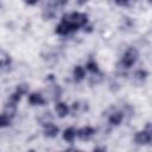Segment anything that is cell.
Returning a JSON list of instances; mask_svg holds the SVG:
<instances>
[{"mask_svg":"<svg viewBox=\"0 0 152 152\" xmlns=\"http://www.w3.org/2000/svg\"><path fill=\"white\" fill-rule=\"evenodd\" d=\"M15 110H17V108H15V103H13V102L10 101V102L5 106L4 114H6L8 118H13L14 114H15Z\"/></svg>","mask_w":152,"mask_h":152,"instance_id":"30bf717a","label":"cell"},{"mask_svg":"<svg viewBox=\"0 0 152 152\" xmlns=\"http://www.w3.org/2000/svg\"><path fill=\"white\" fill-rule=\"evenodd\" d=\"M75 137H76V131H75L72 127L66 128V129L64 131V133H63L64 140H66V141H69V142H71V141L75 139Z\"/></svg>","mask_w":152,"mask_h":152,"instance_id":"7c38bea8","label":"cell"},{"mask_svg":"<svg viewBox=\"0 0 152 152\" xmlns=\"http://www.w3.org/2000/svg\"><path fill=\"white\" fill-rule=\"evenodd\" d=\"M84 75H86V72H84V69L82 66H80V65L75 66V69H74V78H75V81H77V82L82 81L84 78Z\"/></svg>","mask_w":152,"mask_h":152,"instance_id":"8fae6325","label":"cell"},{"mask_svg":"<svg viewBox=\"0 0 152 152\" xmlns=\"http://www.w3.org/2000/svg\"><path fill=\"white\" fill-rule=\"evenodd\" d=\"M63 20L70 23L75 28L80 27V26H83L86 23H87V15L83 14V13H71V14H68V15H64L63 17Z\"/></svg>","mask_w":152,"mask_h":152,"instance_id":"6da1fadb","label":"cell"},{"mask_svg":"<svg viewBox=\"0 0 152 152\" xmlns=\"http://www.w3.org/2000/svg\"><path fill=\"white\" fill-rule=\"evenodd\" d=\"M76 28L70 24V23H68V21H65V20H63L57 27H56V32L58 33V34H68L69 32H71V31H75Z\"/></svg>","mask_w":152,"mask_h":152,"instance_id":"277c9868","label":"cell"},{"mask_svg":"<svg viewBox=\"0 0 152 152\" xmlns=\"http://www.w3.org/2000/svg\"><path fill=\"white\" fill-rule=\"evenodd\" d=\"M25 2L28 4V5H34V4L38 2V0H25Z\"/></svg>","mask_w":152,"mask_h":152,"instance_id":"d6986e66","label":"cell"},{"mask_svg":"<svg viewBox=\"0 0 152 152\" xmlns=\"http://www.w3.org/2000/svg\"><path fill=\"white\" fill-rule=\"evenodd\" d=\"M94 133H95V131H94L91 127L86 126V127L81 128L76 134L78 135V138H80L81 140H89V139L94 135Z\"/></svg>","mask_w":152,"mask_h":152,"instance_id":"5b68a950","label":"cell"},{"mask_svg":"<svg viewBox=\"0 0 152 152\" xmlns=\"http://www.w3.org/2000/svg\"><path fill=\"white\" fill-rule=\"evenodd\" d=\"M122 118H124L122 113H120V112H115V113L110 114V116H109V122H110L112 125H114V126H118V125L121 124Z\"/></svg>","mask_w":152,"mask_h":152,"instance_id":"9c48e42d","label":"cell"},{"mask_svg":"<svg viewBox=\"0 0 152 152\" xmlns=\"http://www.w3.org/2000/svg\"><path fill=\"white\" fill-rule=\"evenodd\" d=\"M39 121L42 122V125H46V124L52 122V115H51V113H49V112L43 113L42 116L39 118Z\"/></svg>","mask_w":152,"mask_h":152,"instance_id":"4fadbf2b","label":"cell"},{"mask_svg":"<svg viewBox=\"0 0 152 152\" xmlns=\"http://www.w3.org/2000/svg\"><path fill=\"white\" fill-rule=\"evenodd\" d=\"M45 126V135L46 137H50V138H53V137H56L57 134H58V127H56L53 124H46V125H44Z\"/></svg>","mask_w":152,"mask_h":152,"instance_id":"8992f818","label":"cell"},{"mask_svg":"<svg viewBox=\"0 0 152 152\" xmlns=\"http://www.w3.org/2000/svg\"><path fill=\"white\" fill-rule=\"evenodd\" d=\"M11 118H8L6 114H1L0 115V127H6L10 125Z\"/></svg>","mask_w":152,"mask_h":152,"instance_id":"5bb4252c","label":"cell"},{"mask_svg":"<svg viewBox=\"0 0 152 152\" xmlns=\"http://www.w3.org/2000/svg\"><path fill=\"white\" fill-rule=\"evenodd\" d=\"M137 59H138V51L135 49L131 48L125 52V55L122 57V61H121V64L125 68H129L131 65H133L135 63Z\"/></svg>","mask_w":152,"mask_h":152,"instance_id":"7a4b0ae2","label":"cell"},{"mask_svg":"<svg viewBox=\"0 0 152 152\" xmlns=\"http://www.w3.org/2000/svg\"><path fill=\"white\" fill-rule=\"evenodd\" d=\"M28 102H30L31 104L37 106V104H44V103H45V100L43 99V96H42L40 94L33 93V94H31V95L28 96Z\"/></svg>","mask_w":152,"mask_h":152,"instance_id":"52a82bcc","label":"cell"},{"mask_svg":"<svg viewBox=\"0 0 152 152\" xmlns=\"http://www.w3.org/2000/svg\"><path fill=\"white\" fill-rule=\"evenodd\" d=\"M102 80V75L99 72V71H96V72H94V75L91 76V78H90V83H99L100 81Z\"/></svg>","mask_w":152,"mask_h":152,"instance_id":"2e32d148","label":"cell"},{"mask_svg":"<svg viewBox=\"0 0 152 152\" xmlns=\"http://www.w3.org/2000/svg\"><path fill=\"white\" fill-rule=\"evenodd\" d=\"M56 113L58 114L59 118H64V116L68 115V113H69V108H68V106H66L65 103H63V102H58V103L56 104Z\"/></svg>","mask_w":152,"mask_h":152,"instance_id":"ba28073f","label":"cell"},{"mask_svg":"<svg viewBox=\"0 0 152 152\" xmlns=\"http://www.w3.org/2000/svg\"><path fill=\"white\" fill-rule=\"evenodd\" d=\"M151 139H152V135H151V127H150V125H147V129L146 131L138 132L137 135H135V142L140 144V145L148 144L151 141Z\"/></svg>","mask_w":152,"mask_h":152,"instance_id":"3957f363","label":"cell"},{"mask_svg":"<svg viewBox=\"0 0 152 152\" xmlns=\"http://www.w3.org/2000/svg\"><path fill=\"white\" fill-rule=\"evenodd\" d=\"M27 89H28V88H27V86H26V84H20V86L17 88V93H18L19 95H21V96H23L24 94H26V93H27Z\"/></svg>","mask_w":152,"mask_h":152,"instance_id":"ac0fdd59","label":"cell"},{"mask_svg":"<svg viewBox=\"0 0 152 152\" xmlns=\"http://www.w3.org/2000/svg\"><path fill=\"white\" fill-rule=\"evenodd\" d=\"M146 72L145 71H142V70H139V71H137L135 74H134V78L135 80H139V82H142L145 78H146Z\"/></svg>","mask_w":152,"mask_h":152,"instance_id":"9a60e30c","label":"cell"},{"mask_svg":"<svg viewBox=\"0 0 152 152\" xmlns=\"http://www.w3.org/2000/svg\"><path fill=\"white\" fill-rule=\"evenodd\" d=\"M87 68H88V70H90V71H93V72L99 71L97 64H96L94 61H89V62H88V64H87Z\"/></svg>","mask_w":152,"mask_h":152,"instance_id":"e0dca14e","label":"cell"}]
</instances>
